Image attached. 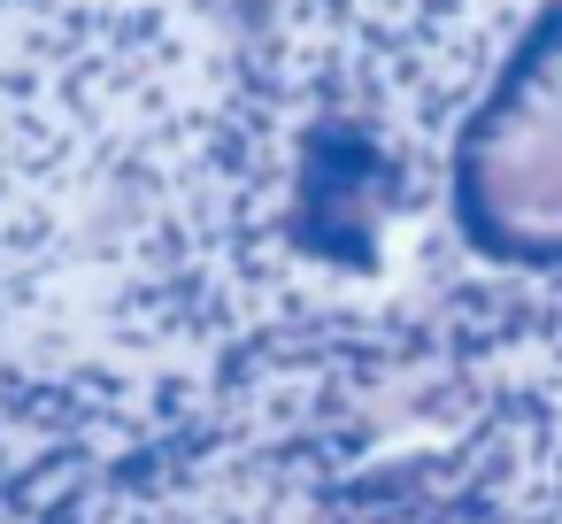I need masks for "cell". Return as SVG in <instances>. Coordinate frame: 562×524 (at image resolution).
Masks as SVG:
<instances>
[{"label": "cell", "mask_w": 562, "mask_h": 524, "mask_svg": "<svg viewBox=\"0 0 562 524\" xmlns=\"http://www.w3.org/2000/svg\"><path fill=\"white\" fill-rule=\"evenodd\" d=\"M447 216L477 263L562 270V0L516 32L454 124Z\"/></svg>", "instance_id": "obj_1"}]
</instances>
